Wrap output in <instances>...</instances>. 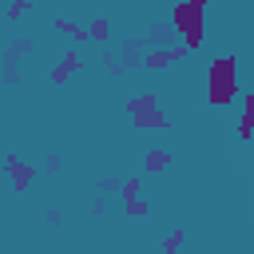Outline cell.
Returning <instances> with one entry per match:
<instances>
[{
    "label": "cell",
    "instance_id": "3",
    "mask_svg": "<svg viewBox=\"0 0 254 254\" xmlns=\"http://www.w3.org/2000/svg\"><path fill=\"white\" fill-rule=\"evenodd\" d=\"M187 56H190V52H187L183 44H179V48H147L139 64H143L147 71H163V67H171V64H179V60H187Z\"/></svg>",
    "mask_w": 254,
    "mask_h": 254
},
{
    "label": "cell",
    "instance_id": "4",
    "mask_svg": "<svg viewBox=\"0 0 254 254\" xmlns=\"http://www.w3.org/2000/svg\"><path fill=\"white\" fill-rule=\"evenodd\" d=\"M4 171L12 175V187H16V190H28V183L36 179V167L20 163V155H4Z\"/></svg>",
    "mask_w": 254,
    "mask_h": 254
},
{
    "label": "cell",
    "instance_id": "5",
    "mask_svg": "<svg viewBox=\"0 0 254 254\" xmlns=\"http://www.w3.org/2000/svg\"><path fill=\"white\" fill-rule=\"evenodd\" d=\"M242 99V115H238V139L242 143H250L254 139V91H246V95H238Z\"/></svg>",
    "mask_w": 254,
    "mask_h": 254
},
{
    "label": "cell",
    "instance_id": "1",
    "mask_svg": "<svg viewBox=\"0 0 254 254\" xmlns=\"http://www.w3.org/2000/svg\"><path fill=\"white\" fill-rule=\"evenodd\" d=\"M167 24L183 36V48L187 52H198L206 44V0H179L171 8V20Z\"/></svg>",
    "mask_w": 254,
    "mask_h": 254
},
{
    "label": "cell",
    "instance_id": "10",
    "mask_svg": "<svg viewBox=\"0 0 254 254\" xmlns=\"http://www.w3.org/2000/svg\"><path fill=\"white\" fill-rule=\"evenodd\" d=\"M171 32H175V28H171L167 20H155V24H151V40H155V44H167Z\"/></svg>",
    "mask_w": 254,
    "mask_h": 254
},
{
    "label": "cell",
    "instance_id": "12",
    "mask_svg": "<svg viewBox=\"0 0 254 254\" xmlns=\"http://www.w3.org/2000/svg\"><path fill=\"white\" fill-rule=\"evenodd\" d=\"M183 242H187V230H175V234H171V238L163 242V250H167V254H175V250H179Z\"/></svg>",
    "mask_w": 254,
    "mask_h": 254
},
{
    "label": "cell",
    "instance_id": "6",
    "mask_svg": "<svg viewBox=\"0 0 254 254\" xmlns=\"http://www.w3.org/2000/svg\"><path fill=\"white\" fill-rule=\"evenodd\" d=\"M79 67H83V64H79V52L71 48V52H64V60L52 67V75H48V79H52V83H64V79H67L71 71H79Z\"/></svg>",
    "mask_w": 254,
    "mask_h": 254
},
{
    "label": "cell",
    "instance_id": "9",
    "mask_svg": "<svg viewBox=\"0 0 254 254\" xmlns=\"http://www.w3.org/2000/svg\"><path fill=\"white\" fill-rule=\"evenodd\" d=\"M139 187H143V179L139 175H127L123 183H119V198L127 202V198H139Z\"/></svg>",
    "mask_w": 254,
    "mask_h": 254
},
{
    "label": "cell",
    "instance_id": "7",
    "mask_svg": "<svg viewBox=\"0 0 254 254\" xmlns=\"http://www.w3.org/2000/svg\"><path fill=\"white\" fill-rule=\"evenodd\" d=\"M167 167H171V151L151 147V151L143 155V175H159V171H167Z\"/></svg>",
    "mask_w": 254,
    "mask_h": 254
},
{
    "label": "cell",
    "instance_id": "11",
    "mask_svg": "<svg viewBox=\"0 0 254 254\" xmlns=\"http://www.w3.org/2000/svg\"><path fill=\"white\" fill-rule=\"evenodd\" d=\"M127 214H135V218H147V214H151V206H147L143 198H127Z\"/></svg>",
    "mask_w": 254,
    "mask_h": 254
},
{
    "label": "cell",
    "instance_id": "8",
    "mask_svg": "<svg viewBox=\"0 0 254 254\" xmlns=\"http://www.w3.org/2000/svg\"><path fill=\"white\" fill-rule=\"evenodd\" d=\"M83 32H87V40H95V44H103V40L111 36V20H107V16H91V24H87Z\"/></svg>",
    "mask_w": 254,
    "mask_h": 254
},
{
    "label": "cell",
    "instance_id": "2",
    "mask_svg": "<svg viewBox=\"0 0 254 254\" xmlns=\"http://www.w3.org/2000/svg\"><path fill=\"white\" fill-rule=\"evenodd\" d=\"M238 95H242L238 91V60L234 56L210 60V67H206V99H210V107H230Z\"/></svg>",
    "mask_w": 254,
    "mask_h": 254
},
{
    "label": "cell",
    "instance_id": "13",
    "mask_svg": "<svg viewBox=\"0 0 254 254\" xmlns=\"http://www.w3.org/2000/svg\"><path fill=\"white\" fill-rule=\"evenodd\" d=\"M24 12H28V0H12L8 4V20H20Z\"/></svg>",
    "mask_w": 254,
    "mask_h": 254
}]
</instances>
